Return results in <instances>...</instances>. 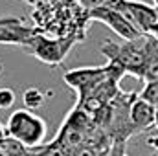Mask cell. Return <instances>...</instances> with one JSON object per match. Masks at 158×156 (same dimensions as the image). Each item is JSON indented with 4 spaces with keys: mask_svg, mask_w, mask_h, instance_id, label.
Segmentation results:
<instances>
[{
    "mask_svg": "<svg viewBox=\"0 0 158 156\" xmlns=\"http://www.w3.org/2000/svg\"><path fill=\"white\" fill-rule=\"evenodd\" d=\"M147 42L149 35H140L138 39L123 42L107 40L101 44V53L109 59V63H114L123 68L125 74L143 79L147 63Z\"/></svg>",
    "mask_w": 158,
    "mask_h": 156,
    "instance_id": "1",
    "label": "cell"
},
{
    "mask_svg": "<svg viewBox=\"0 0 158 156\" xmlns=\"http://www.w3.org/2000/svg\"><path fill=\"white\" fill-rule=\"evenodd\" d=\"M110 76L121 79L125 76V70L114 63H107L103 66H83V68H74L64 72L63 81L77 92V101H83Z\"/></svg>",
    "mask_w": 158,
    "mask_h": 156,
    "instance_id": "2",
    "label": "cell"
},
{
    "mask_svg": "<svg viewBox=\"0 0 158 156\" xmlns=\"http://www.w3.org/2000/svg\"><path fill=\"white\" fill-rule=\"evenodd\" d=\"M6 130H7L9 138H15L28 149H35V147L42 145V142L48 134V125L35 112H31L28 109H19L7 117Z\"/></svg>",
    "mask_w": 158,
    "mask_h": 156,
    "instance_id": "3",
    "label": "cell"
},
{
    "mask_svg": "<svg viewBox=\"0 0 158 156\" xmlns=\"http://www.w3.org/2000/svg\"><path fill=\"white\" fill-rule=\"evenodd\" d=\"M72 48V42L70 40H59V39H48L44 35H35L33 39L30 40L24 50L31 55H35L39 61L46 63V64H52V66H57L64 61L68 50Z\"/></svg>",
    "mask_w": 158,
    "mask_h": 156,
    "instance_id": "4",
    "label": "cell"
},
{
    "mask_svg": "<svg viewBox=\"0 0 158 156\" xmlns=\"http://www.w3.org/2000/svg\"><path fill=\"white\" fill-rule=\"evenodd\" d=\"M118 11L142 35H149V31L158 22V7L149 6L142 0H123Z\"/></svg>",
    "mask_w": 158,
    "mask_h": 156,
    "instance_id": "5",
    "label": "cell"
},
{
    "mask_svg": "<svg viewBox=\"0 0 158 156\" xmlns=\"http://www.w3.org/2000/svg\"><path fill=\"white\" fill-rule=\"evenodd\" d=\"M35 35H39V30L35 26H30L24 18H0V44H15L24 48Z\"/></svg>",
    "mask_w": 158,
    "mask_h": 156,
    "instance_id": "6",
    "label": "cell"
},
{
    "mask_svg": "<svg viewBox=\"0 0 158 156\" xmlns=\"http://www.w3.org/2000/svg\"><path fill=\"white\" fill-rule=\"evenodd\" d=\"M88 18L103 22L105 26H109V28H110L116 35H119L123 40H134L142 35V33L119 13L118 9H112V7H99V9H94V11L88 13Z\"/></svg>",
    "mask_w": 158,
    "mask_h": 156,
    "instance_id": "7",
    "label": "cell"
},
{
    "mask_svg": "<svg viewBox=\"0 0 158 156\" xmlns=\"http://www.w3.org/2000/svg\"><path fill=\"white\" fill-rule=\"evenodd\" d=\"M155 121H156V107L136 97L131 107V125H132L134 134L149 130L155 125Z\"/></svg>",
    "mask_w": 158,
    "mask_h": 156,
    "instance_id": "8",
    "label": "cell"
},
{
    "mask_svg": "<svg viewBox=\"0 0 158 156\" xmlns=\"http://www.w3.org/2000/svg\"><path fill=\"white\" fill-rule=\"evenodd\" d=\"M46 97H48V96H46L40 88H37V86H30V88H26L24 94H22V101H24V105H26L28 110L40 109V107L44 105Z\"/></svg>",
    "mask_w": 158,
    "mask_h": 156,
    "instance_id": "9",
    "label": "cell"
},
{
    "mask_svg": "<svg viewBox=\"0 0 158 156\" xmlns=\"http://www.w3.org/2000/svg\"><path fill=\"white\" fill-rule=\"evenodd\" d=\"M138 97L143 99V101H147V103H151V105H155V107H158V81L145 83V86L138 94Z\"/></svg>",
    "mask_w": 158,
    "mask_h": 156,
    "instance_id": "10",
    "label": "cell"
},
{
    "mask_svg": "<svg viewBox=\"0 0 158 156\" xmlns=\"http://www.w3.org/2000/svg\"><path fill=\"white\" fill-rule=\"evenodd\" d=\"M15 101H17V94H15L13 88H9V86L0 88V110L11 109L15 105Z\"/></svg>",
    "mask_w": 158,
    "mask_h": 156,
    "instance_id": "11",
    "label": "cell"
},
{
    "mask_svg": "<svg viewBox=\"0 0 158 156\" xmlns=\"http://www.w3.org/2000/svg\"><path fill=\"white\" fill-rule=\"evenodd\" d=\"M79 4L90 13V11H94V9L105 7V6H107V0H79Z\"/></svg>",
    "mask_w": 158,
    "mask_h": 156,
    "instance_id": "12",
    "label": "cell"
},
{
    "mask_svg": "<svg viewBox=\"0 0 158 156\" xmlns=\"http://www.w3.org/2000/svg\"><path fill=\"white\" fill-rule=\"evenodd\" d=\"M6 138H7V130H6V129L2 127V123H0V147H2V142H4Z\"/></svg>",
    "mask_w": 158,
    "mask_h": 156,
    "instance_id": "13",
    "label": "cell"
},
{
    "mask_svg": "<svg viewBox=\"0 0 158 156\" xmlns=\"http://www.w3.org/2000/svg\"><path fill=\"white\" fill-rule=\"evenodd\" d=\"M149 35H153L155 39H158V22H156V24H155V28H153V30L149 31Z\"/></svg>",
    "mask_w": 158,
    "mask_h": 156,
    "instance_id": "14",
    "label": "cell"
},
{
    "mask_svg": "<svg viewBox=\"0 0 158 156\" xmlns=\"http://www.w3.org/2000/svg\"><path fill=\"white\" fill-rule=\"evenodd\" d=\"M155 127L158 129V107H156V121H155Z\"/></svg>",
    "mask_w": 158,
    "mask_h": 156,
    "instance_id": "15",
    "label": "cell"
},
{
    "mask_svg": "<svg viewBox=\"0 0 158 156\" xmlns=\"http://www.w3.org/2000/svg\"><path fill=\"white\" fill-rule=\"evenodd\" d=\"M26 2H30V4H35V2H39V0H26Z\"/></svg>",
    "mask_w": 158,
    "mask_h": 156,
    "instance_id": "16",
    "label": "cell"
},
{
    "mask_svg": "<svg viewBox=\"0 0 158 156\" xmlns=\"http://www.w3.org/2000/svg\"><path fill=\"white\" fill-rule=\"evenodd\" d=\"M155 156H158V151H156V153H155Z\"/></svg>",
    "mask_w": 158,
    "mask_h": 156,
    "instance_id": "17",
    "label": "cell"
},
{
    "mask_svg": "<svg viewBox=\"0 0 158 156\" xmlns=\"http://www.w3.org/2000/svg\"><path fill=\"white\" fill-rule=\"evenodd\" d=\"M0 156H6V154H2V153H0Z\"/></svg>",
    "mask_w": 158,
    "mask_h": 156,
    "instance_id": "18",
    "label": "cell"
},
{
    "mask_svg": "<svg viewBox=\"0 0 158 156\" xmlns=\"http://www.w3.org/2000/svg\"><path fill=\"white\" fill-rule=\"evenodd\" d=\"M123 156H129V154H123Z\"/></svg>",
    "mask_w": 158,
    "mask_h": 156,
    "instance_id": "19",
    "label": "cell"
}]
</instances>
